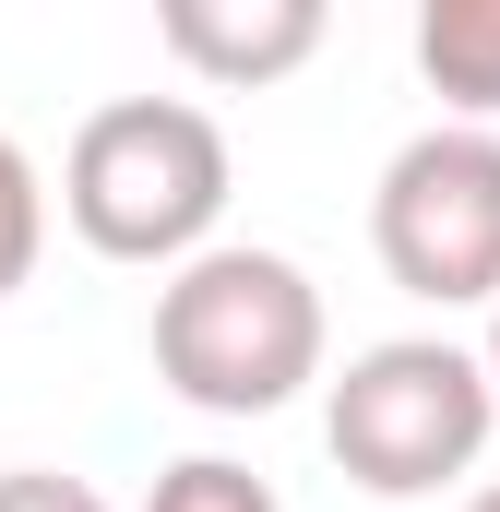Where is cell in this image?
I'll use <instances>...</instances> for the list:
<instances>
[{"instance_id": "cell-4", "label": "cell", "mask_w": 500, "mask_h": 512, "mask_svg": "<svg viewBox=\"0 0 500 512\" xmlns=\"http://www.w3.org/2000/svg\"><path fill=\"white\" fill-rule=\"evenodd\" d=\"M370 251L429 310H489L500 298V131L441 120L417 143H393V167L370 191Z\"/></svg>"}, {"instance_id": "cell-11", "label": "cell", "mask_w": 500, "mask_h": 512, "mask_svg": "<svg viewBox=\"0 0 500 512\" xmlns=\"http://www.w3.org/2000/svg\"><path fill=\"white\" fill-rule=\"evenodd\" d=\"M465 512H500V489H477V501H465Z\"/></svg>"}, {"instance_id": "cell-1", "label": "cell", "mask_w": 500, "mask_h": 512, "mask_svg": "<svg viewBox=\"0 0 500 512\" xmlns=\"http://www.w3.org/2000/svg\"><path fill=\"white\" fill-rule=\"evenodd\" d=\"M322 286L310 262L262 251V239H215L155 286V382L191 417H274L322 382Z\"/></svg>"}, {"instance_id": "cell-2", "label": "cell", "mask_w": 500, "mask_h": 512, "mask_svg": "<svg viewBox=\"0 0 500 512\" xmlns=\"http://www.w3.org/2000/svg\"><path fill=\"white\" fill-rule=\"evenodd\" d=\"M227 191H239V155H227L215 108H191V96H108L60 155L72 239L96 262H143V274H179L191 251H215Z\"/></svg>"}, {"instance_id": "cell-6", "label": "cell", "mask_w": 500, "mask_h": 512, "mask_svg": "<svg viewBox=\"0 0 500 512\" xmlns=\"http://www.w3.org/2000/svg\"><path fill=\"white\" fill-rule=\"evenodd\" d=\"M417 72L465 131L500 120V0H417Z\"/></svg>"}, {"instance_id": "cell-3", "label": "cell", "mask_w": 500, "mask_h": 512, "mask_svg": "<svg viewBox=\"0 0 500 512\" xmlns=\"http://www.w3.org/2000/svg\"><path fill=\"white\" fill-rule=\"evenodd\" d=\"M489 429H500V393L477 370V346H453V334H381L322 382V441L370 501H429V489L477 477Z\"/></svg>"}, {"instance_id": "cell-5", "label": "cell", "mask_w": 500, "mask_h": 512, "mask_svg": "<svg viewBox=\"0 0 500 512\" xmlns=\"http://www.w3.org/2000/svg\"><path fill=\"white\" fill-rule=\"evenodd\" d=\"M155 36H167V60H179L191 84L262 96V84H286V72L322 48V0H167Z\"/></svg>"}, {"instance_id": "cell-9", "label": "cell", "mask_w": 500, "mask_h": 512, "mask_svg": "<svg viewBox=\"0 0 500 512\" xmlns=\"http://www.w3.org/2000/svg\"><path fill=\"white\" fill-rule=\"evenodd\" d=\"M0 512H108V501L60 465H0Z\"/></svg>"}, {"instance_id": "cell-7", "label": "cell", "mask_w": 500, "mask_h": 512, "mask_svg": "<svg viewBox=\"0 0 500 512\" xmlns=\"http://www.w3.org/2000/svg\"><path fill=\"white\" fill-rule=\"evenodd\" d=\"M36 251H48V179H36V155L0 131V298L36 274Z\"/></svg>"}, {"instance_id": "cell-10", "label": "cell", "mask_w": 500, "mask_h": 512, "mask_svg": "<svg viewBox=\"0 0 500 512\" xmlns=\"http://www.w3.org/2000/svg\"><path fill=\"white\" fill-rule=\"evenodd\" d=\"M477 370H489V393H500V298H489V346H477Z\"/></svg>"}, {"instance_id": "cell-8", "label": "cell", "mask_w": 500, "mask_h": 512, "mask_svg": "<svg viewBox=\"0 0 500 512\" xmlns=\"http://www.w3.org/2000/svg\"><path fill=\"white\" fill-rule=\"evenodd\" d=\"M143 512H274V489L227 465V453H179V465H155V501Z\"/></svg>"}]
</instances>
